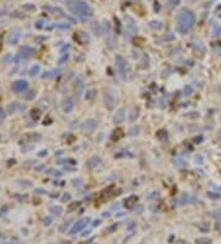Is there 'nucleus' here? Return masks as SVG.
I'll return each mask as SVG.
<instances>
[{"mask_svg": "<svg viewBox=\"0 0 221 244\" xmlns=\"http://www.w3.org/2000/svg\"><path fill=\"white\" fill-rule=\"evenodd\" d=\"M195 18L189 10H182L177 18V31L179 34H187L194 26Z\"/></svg>", "mask_w": 221, "mask_h": 244, "instance_id": "obj_1", "label": "nucleus"}, {"mask_svg": "<svg viewBox=\"0 0 221 244\" xmlns=\"http://www.w3.org/2000/svg\"><path fill=\"white\" fill-rule=\"evenodd\" d=\"M67 6L74 15H78L81 19L92 16V9L83 0H68Z\"/></svg>", "mask_w": 221, "mask_h": 244, "instance_id": "obj_2", "label": "nucleus"}, {"mask_svg": "<svg viewBox=\"0 0 221 244\" xmlns=\"http://www.w3.org/2000/svg\"><path fill=\"white\" fill-rule=\"evenodd\" d=\"M103 99H104V106L107 107V110H113L114 105H116V100L117 97L114 95V91L112 89H106L104 94H103Z\"/></svg>", "mask_w": 221, "mask_h": 244, "instance_id": "obj_3", "label": "nucleus"}, {"mask_svg": "<svg viewBox=\"0 0 221 244\" xmlns=\"http://www.w3.org/2000/svg\"><path fill=\"white\" fill-rule=\"evenodd\" d=\"M116 66H117V69L119 72V74L123 79H125L127 74H128V62L123 58L120 54H117L116 56Z\"/></svg>", "mask_w": 221, "mask_h": 244, "instance_id": "obj_4", "label": "nucleus"}, {"mask_svg": "<svg viewBox=\"0 0 221 244\" xmlns=\"http://www.w3.org/2000/svg\"><path fill=\"white\" fill-rule=\"evenodd\" d=\"M88 223H90V218H83V219H80V221H78L76 224L72 227L71 231H70L69 233H70V234H75V233H78V232H80V231H83Z\"/></svg>", "mask_w": 221, "mask_h": 244, "instance_id": "obj_5", "label": "nucleus"}, {"mask_svg": "<svg viewBox=\"0 0 221 244\" xmlns=\"http://www.w3.org/2000/svg\"><path fill=\"white\" fill-rule=\"evenodd\" d=\"M81 127H83V131H84V132L91 133V132L95 131L96 127H97V121L93 120V118H88V120H86V121L84 122Z\"/></svg>", "mask_w": 221, "mask_h": 244, "instance_id": "obj_6", "label": "nucleus"}, {"mask_svg": "<svg viewBox=\"0 0 221 244\" xmlns=\"http://www.w3.org/2000/svg\"><path fill=\"white\" fill-rule=\"evenodd\" d=\"M28 88V83L26 80H16L14 81V84H12V90L14 93H23L26 89Z\"/></svg>", "mask_w": 221, "mask_h": 244, "instance_id": "obj_7", "label": "nucleus"}, {"mask_svg": "<svg viewBox=\"0 0 221 244\" xmlns=\"http://www.w3.org/2000/svg\"><path fill=\"white\" fill-rule=\"evenodd\" d=\"M125 120V109L124 107H120L116 111V113H114V116H113V122L116 125H119L122 123V122H124Z\"/></svg>", "mask_w": 221, "mask_h": 244, "instance_id": "obj_8", "label": "nucleus"}, {"mask_svg": "<svg viewBox=\"0 0 221 244\" xmlns=\"http://www.w3.org/2000/svg\"><path fill=\"white\" fill-rule=\"evenodd\" d=\"M33 53H35V48H32L30 46H23V47H21V50H20L19 57H20V58H28V57H31Z\"/></svg>", "mask_w": 221, "mask_h": 244, "instance_id": "obj_9", "label": "nucleus"}, {"mask_svg": "<svg viewBox=\"0 0 221 244\" xmlns=\"http://www.w3.org/2000/svg\"><path fill=\"white\" fill-rule=\"evenodd\" d=\"M101 165H102V159L100 157H97V156L91 157L88 159V161H87V167L90 169H96V168L101 167Z\"/></svg>", "mask_w": 221, "mask_h": 244, "instance_id": "obj_10", "label": "nucleus"}, {"mask_svg": "<svg viewBox=\"0 0 221 244\" xmlns=\"http://www.w3.org/2000/svg\"><path fill=\"white\" fill-rule=\"evenodd\" d=\"M62 107H63V111L65 113H70L74 110V100L71 99V97H67V99L63 101Z\"/></svg>", "mask_w": 221, "mask_h": 244, "instance_id": "obj_11", "label": "nucleus"}, {"mask_svg": "<svg viewBox=\"0 0 221 244\" xmlns=\"http://www.w3.org/2000/svg\"><path fill=\"white\" fill-rule=\"evenodd\" d=\"M138 200H139V197L136 196V195H132V196H129L128 199H125V201H124V207H125L127 210L134 208Z\"/></svg>", "mask_w": 221, "mask_h": 244, "instance_id": "obj_12", "label": "nucleus"}, {"mask_svg": "<svg viewBox=\"0 0 221 244\" xmlns=\"http://www.w3.org/2000/svg\"><path fill=\"white\" fill-rule=\"evenodd\" d=\"M22 109H23V106H21L19 102H10L6 107V112L9 113V115H12V113L17 112L19 110H22Z\"/></svg>", "mask_w": 221, "mask_h": 244, "instance_id": "obj_13", "label": "nucleus"}, {"mask_svg": "<svg viewBox=\"0 0 221 244\" xmlns=\"http://www.w3.org/2000/svg\"><path fill=\"white\" fill-rule=\"evenodd\" d=\"M84 80H83V77H79L78 80H76V85H75V89H76V96L80 97L84 93Z\"/></svg>", "mask_w": 221, "mask_h": 244, "instance_id": "obj_14", "label": "nucleus"}, {"mask_svg": "<svg viewBox=\"0 0 221 244\" xmlns=\"http://www.w3.org/2000/svg\"><path fill=\"white\" fill-rule=\"evenodd\" d=\"M156 138H157L160 142H162V143L167 142V140H168V133H167V131H166V129H160V131L156 133Z\"/></svg>", "mask_w": 221, "mask_h": 244, "instance_id": "obj_15", "label": "nucleus"}, {"mask_svg": "<svg viewBox=\"0 0 221 244\" xmlns=\"http://www.w3.org/2000/svg\"><path fill=\"white\" fill-rule=\"evenodd\" d=\"M20 39V32H12L9 37V43L10 45H15L17 43V41Z\"/></svg>", "mask_w": 221, "mask_h": 244, "instance_id": "obj_16", "label": "nucleus"}, {"mask_svg": "<svg viewBox=\"0 0 221 244\" xmlns=\"http://www.w3.org/2000/svg\"><path fill=\"white\" fill-rule=\"evenodd\" d=\"M60 73V69H53V70H49V72H46V74L42 75V78H54L57 77Z\"/></svg>", "mask_w": 221, "mask_h": 244, "instance_id": "obj_17", "label": "nucleus"}, {"mask_svg": "<svg viewBox=\"0 0 221 244\" xmlns=\"http://www.w3.org/2000/svg\"><path fill=\"white\" fill-rule=\"evenodd\" d=\"M138 117H139V107H134L129 115V120H130V122H134Z\"/></svg>", "mask_w": 221, "mask_h": 244, "instance_id": "obj_18", "label": "nucleus"}, {"mask_svg": "<svg viewBox=\"0 0 221 244\" xmlns=\"http://www.w3.org/2000/svg\"><path fill=\"white\" fill-rule=\"evenodd\" d=\"M139 133H140V127L139 126H134V127H132L128 131V134L130 136V137H134V136H138Z\"/></svg>", "mask_w": 221, "mask_h": 244, "instance_id": "obj_19", "label": "nucleus"}, {"mask_svg": "<svg viewBox=\"0 0 221 244\" xmlns=\"http://www.w3.org/2000/svg\"><path fill=\"white\" fill-rule=\"evenodd\" d=\"M39 70H41V67L38 66V64H35V66H32L31 69H30V75H31V77L37 75L38 73H39Z\"/></svg>", "mask_w": 221, "mask_h": 244, "instance_id": "obj_20", "label": "nucleus"}, {"mask_svg": "<svg viewBox=\"0 0 221 244\" xmlns=\"http://www.w3.org/2000/svg\"><path fill=\"white\" fill-rule=\"evenodd\" d=\"M51 212L55 216H60L63 212V207L62 206H53V207H51Z\"/></svg>", "mask_w": 221, "mask_h": 244, "instance_id": "obj_21", "label": "nucleus"}, {"mask_svg": "<svg viewBox=\"0 0 221 244\" xmlns=\"http://www.w3.org/2000/svg\"><path fill=\"white\" fill-rule=\"evenodd\" d=\"M107 45H108V47L111 48V50H113V48L117 46V41H116V38H114L113 36H109V37L107 38Z\"/></svg>", "mask_w": 221, "mask_h": 244, "instance_id": "obj_22", "label": "nucleus"}, {"mask_svg": "<svg viewBox=\"0 0 221 244\" xmlns=\"http://www.w3.org/2000/svg\"><path fill=\"white\" fill-rule=\"evenodd\" d=\"M26 138H27V141H30V142H37L38 140H41V134L32 133V134H28Z\"/></svg>", "mask_w": 221, "mask_h": 244, "instance_id": "obj_23", "label": "nucleus"}, {"mask_svg": "<svg viewBox=\"0 0 221 244\" xmlns=\"http://www.w3.org/2000/svg\"><path fill=\"white\" fill-rule=\"evenodd\" d=\"M71 222H72L71 219H68V221H65V222L59 227V231H60V232H65V231H67V229L69 228V226L71 224Z\"/></svg>", "mask_w": 221, "mask_h": 244, "instance_id": "obj_24", "label": "nucleus"}, {"mask_svg": "<svg viewBox=\"0 0 221 244\" xmlns=\"http://www.w3.org/2000/svg\"><path fill=\"white\" fill-rule=\"evenodd\" d=\"M195 244H211V239H210V238H207V237L198 238V239L195 240Z\"/></svg>", "mask_w": 221, "mask_h": 244, "instance_id": "obj_25", "label": "nucleus"}, {"mask_svg": "<svg viewBox=\"0 0 221 244\" xmlns=\"http://www.w3.org/2000/svg\"><path fill=\"white\" fill-rule=\"evenodd\" d=\"M46 173L49 174V175H53V176H62L63 175L62 172H59V170H54V169H48V170H46Z\"/></svg>", "mask_w": 221, "mask_h": 244, "instance_id": "obj_26", "label": "nucleus"}, {"mask_svg": "<svg viewBox=\"0 0 221 244\" xmlns=\"http://www.w3.org/2000/svg\"><path fill=\"white\" fill-rule=\"evenodd\" d=\"M79 206H80V202L78 201V202H71L70 205L68 206V211L69 212H71V211H75L76 208H79Z\"/></svg>", "mask_w": 221, "mask_h": 244, "instance_id": "obj_27", "label": "nucleus"}, {"mask_svg": "<svg viewBox=\"0 0 221 244\" xmlns=\"http://www.w3.org/2000/svg\"><path fill=\"white\" fill-rule=\"evenodd\" d=\"M192 93H193V89H192L191 85H185V86L183 88V94H184L185 96H189Z\"/></svg>", "mask_w": 221, "mask_h": 244, "instance_id": "obj_28", "label": "nucleus"}, {"mask_svg": "<svg viewBox=\"0 0 221 244\" xmlns=\"http://www.w3.org/2000/svg\"><path fill=\"white\" fill-rule=\"evenodd\" d=\"M14 199H16L17 201H20V202H23L25 200L27 199V195H20V194H15V195H14Z\"/></svg>", "mask_w": 221, "mask_h": 244, "instance_id": "obj_29", "label": "nucleus"}, {"mask_svg": "<svg viewBox=\"0 0 221 244\" xmlns=\"http://www.w3.org/2000/svg\"><path fill=\"white\" fill-rule=\"evenodd\" d=\"M39 116H41V112H39L38 110H32V112H31V117L33 118L35 121H37V120L39 118Z\"/></svg>", "mask_w": 221, "mask_h": 244, "instance_id": "obj_30", "label": "nucleus"}, {"mask_svg": "<svg viewBox=\"0 0 221 244\" xmlns=\"http://www.w3.org/2000/svg\"><path fill=\"white\" fill-rule=\"evenodd\" d=\"M150 26H151L152 28H156V30L162 28V25H161L159 21H151V22H150Z\"/></svg>", "mask_w": 221, "mask_h": 244, "instance_id": "obj_31", "label": "nucleus"}, {"mask_svg": "<svg viewBox=\"0 0 221 244\" xmlns=\"http://www.w3.org/2000/svg\"><path fill=\"white\" fill-rule=\"evenodd\" d=\"M123 136V132H122V129H117V131H114L113 136H112V140H114L116 138V141L118 140V138H120Z\"/></svg>", "mask_w": 221, "mask_h": 244, "instance_id": "obj_32", "label": "nucleus"}, {"mask_svg": "<svg viewBox=\"0 0 221 244\" xmlns=\"http://www.w3.org/2000/svg\"><path fill=\"white\" fill-rule=\"evenodd\" d=\"M17 184L21 185V186H25V188H27V186H32V183L30 180H19Z\"/></svg>", "mask_w": 221, "mask_h": 244, "instance_id": "obj_33", "label": "nucleus"}, {"mask_svg": "<svg viewBox=\"0 0 221 244\" xmlns=\"http://www.w3.org/2000/svg\"><path fill=\"white\" fill-rule=\"evenodd\" d=\"M68 59H69V53H65V54H64V56L62 57V58H60V59L58 61V63H59L60 66H62V64H64V63L67 62Z\"/></svg>", "mask_w": 221, "mask_h": 244, "instance_id": "obj_34", "label": "nucleus"}, {"mask_svg": "<svg viewBox=\"0 0 221 244\" xmlns=\"http://www.w3.org/2000/svg\"><path fill=\"white\" fill-rule=\"evenodd\" d=\"M25 10H27V11H35L36 10V7L33 5H31V4H27V5H23L22 6Z\"/></svg>", "mask_w": 221, "mask_h": 244, "instance_id": "obj_35", "label": "nucleus"}, {"mask_svg": "<svg viewBox=\"0 0 221 244\" xmlns=\"http://www.w3.org/2000/svg\"><path fill=\"white\" fill-rule=\"evenodd\" d=\"M203 141H204V137H203V136H196V137H194V143H196V144H200Z\"/></svg>", "mask_w": 221, "mask_h": 244, "instance_id": "obj_36", "label": "nucleus"}, {"mask_svg": "<svg viewBox=\"0 0 221 244\" xmlns=\"http://www.w3.org/2000/svg\"><path fill=\"white\" fill-rule=\"evenodd\" d=\"M52 222H53V218H52V217H46V218L43 219V224H44V226H49Z\"/></svg>", "mask_w": 221, "mask_h": 244, "instance_id": "obj_37", "label": "nucleus"}, {"mask_svg": "<svg viewBox=\"0 0 221 244\" xmlns=\"http://www.w3.org/2000/svg\"><path fill=\"white\" fill-rule=\"evenodd\" d=\"M208 196H209L210 199L217 200V199H220V194H212V192H208Z\"/></svg>", "mask_w": 221, "mask_h": 244, "instance_id": "obj_38", "label": "nucleus"}, {"mask_svg": "<svg viewBox=\"0 0 221 244\" xmlns=\"http://www.w3.org/2000/svg\"><path fill=\"white\" fill-rule=\"evenodd\" d=\"M70 199H71L70 194H67V192H65V194L63 195V197H62V202H67V201H69Z\"/></svg>", "mask_w": 221, "mask_h": 244, "instance_id": "obj_39", "label": "nucleus"}, {"mask_svg": "<svg viewBox=\"0 0 221 244\" xmlns=\"http://www.w3.org/2000/svg\"><path fill=\"white\" fill-rule=\"evenodd\" d=\"M211 216L214 217V218L216 219V221H221V212H217V211H216V212L211 213Z\"/></svg>", "mask_w": 221, "mask_h": 244, "instance_id": "obj_40", "label": "nucleus"}, {"mask_svg": "<svg viewBox=\"0 0 221 244\" xmlns=\"http://www.w3.org/2000/svg\"><path fill=\"white\" fill-rule=\"evenodd\" d=\"M72 185L74 186H80V185H83V181H81V179H74Z\"/></svg>", "mask_w": 221, "mask_h": 244, "instance_id": "obj_41", "label": "nucleus"}, {"mask_svg": "<svg viewBox=\"0 0 221 244\" xmlns=\"http://www.w3.org/2000/svg\"><path fill=\"white\" fill-rule=\"evenodd\" d=\"M35 96H36V93H35L33 90H32V91H30L28 95H26V100H32Z\"/></svg>", "mask_w": 221, "mask_h": 244, "instance_id": "obj_42", "label": "nucleus"}, {"mask_svg": "<svg viewBox=\"0 0 221 244\" xmlns=\"http://www.w3.org/2000/svg\"><path fill=\"white\" fill-rule=\"evenodd\" d=\"M47 154H48V150H47V149H43V150H41L39 153H37V156L42 158V157H46Z\"/></svg>", "mask_w": 221, "mask_h": 244, "instance_id": "obj_43", "label": "nucleus"}, {"mask_svg": "<svg viewBox=\"0 0 221 244\" xmlns=\"http://www.w3.org/2000/svg\"><path fill=\"white\" fill-rule=\"evenodd\" d=\"M43 23H44L43 20H39V21L36 22V25H35V26H36V28H42V27H43Z\"/></svg>", "mask_w": 221, "mask_h": 244, "instance_id": "obj_44", "label": "nucleus"}, {"mask_svg": "<svg viewBox=\"0 0 221 244\" xmlns=\"http://www.w3.org/2000/svg\"><path fill=\"white\" fill-rule=\"evenodd\" d=\"M209 226L208 224H204V226H200V232H209Z\"/></svg>", "mask_w": 221, "mask_h": 244, "instance_id": "obj_45", "label": "nucleus"}, {"mask_svg": "<svg viewBox=\"0 0 221 244\" xmlns=\"http://www.w3.org/2000/svg\"><path fill=\"white\" fill-rule=\"evenodd\" d=\"M179 1H181V0H168V3L171 4V6H177L179 4Z\"/></svg>", "mask_w": 221, "mask_h": 244, "instance_id": "obj_46", "label": "nucleus"}, {"mask_svg": "<svg viewBox=\"0 0 221 244\" xmlns=\"http://www.w3.org/2000/svg\"><path fill=\"white\" fill-rule=\"evenodd\" d=\"M194 158H195V160H196V163H198V164H201V163H203V157L199 156V154H196Z\"/></svg>", "mask_w": 221, "mask_h": 244, "instance_id": "obj_47", "label": "nucleus"}, {"mask_svg": "<svg viewBox=\"0 0 221 244\" xmlns=\"http://www.w3.org/2000/svg\"><path fill=\"white\" fill-rule=\"evenodd\" d=\"M173 244H189V243H188L187 240H184V239H177Z\"/></svg>", "mask_w": 221, "mask_h": 244, "instance_id": "obj_48", "label": "nucleus"}, {"mask_svg": "<svg viewBox=\"0 0 221 244\" xmlns=\"http://www.w3.org/2000/svg\"><path fill=\"white\" fill-rule=\"evenodd\" d=\"M209 186H210V188H212V189L217 190V191H221V186H217V185H214V184H209Z\"/></svg>", "mask_w": 221, "mask_h": 244, "instance_id": "obj_49", "label": "nucleus"}, {"mask_svg": "<svg viewBox=\"0 0 221 244\" xmlns=\"http://www.w3.org/2000/svg\"><path fill=\"white\" fill-rule=\"evenodd\" d=\"M5 115H6V112H4V110L0 107V120H4V118H5Z\"/></svg>", "mask_w": 221, "mask_h": 244, "instance_id": "obj_50", "label": "nucleus"}, {"mask_svg": "<svg viewBox=\"0 0 221 244\" xmlns=\"http://www.w3.org/2000/svg\"><path fill=\"white\" fill-rule=\"evenodd\" d=\"M11 58H12V56H11V54H7V56L4 57V62H7V63H9V62L11 61Z\"/></svg>", "mask_w": 221, "mask_h": 244, "instance_id": "obj_51", "label": "nucleus"}, {"mask_svg": "<svg viewBox=\"0 0 221 244\" xmlns=\"http://www.w3.org/2000/svg\"><path fill=\"white\" fill-rule=\"evenodd\" d=\"M117 227H118V224H117V223H116V224H112V226L109 227V228H108L107 231H108V232H113L114 229H117Z\"/></svg>", "mask_w": 221, "mask_h": 244, "instance_id": "obj_52", "label": "nucleus"}, {"mask_svg": "<svg viewBox=\"0 0 221 244\" xmlns=\"http://www.w3.org/2000/svg\"><path fill=\"white\" fill-rule=\"evenodd\" d=\"M160 196V194L159 192H152L151 195H149V196H147V197H149V199H151V197H159Z\"/></svg>", "mask_w": 221, "mask_h": 244, "instance_id": "obj_53", "label": "nucleus"}, {"mask_svg": "<svg viewBox=\"0 0 221 244\" xmlns=\"http://www.w3.org/2000/svg\"><path fill=\"white\" fill-rule=\"evenodd\" d=\"M134 210L136 211V213H141V211H143V206H138L136 208L134 207ZM135 211H134V212H135Z\"/></svg>", "mask_w": 221, "mask_h": 244, "instance_id": "obj_54", "label": "nucleus"}, {"mask_svg": "<svg viewBox=\"0 0 221 244\" xmlns=\"http://www.w3.org/2000/svg\"><path fill=\"white\" fill-rule=\"evenodd\" d=\"M35 169H36V172H42V170L44 169V165H43V164H42V165H38V167H36Z\"/></svg>", "mask_w": 221, "mask_h": 244, "instance_id": "obj_55", "label": "nucleus"}, {"mask_svg": "<svg viewBox=\"0 0 221 244\" xmlns=\"http://www.w3.org/2000/svg\"><path fill=\"white\" fill-rule=\"evenodd\" d=\"M3 242H5V234L4 233H0V244Z\"/></svg>", "mask_w": 221, "mask_h": 244, "instance_id": "obj_56", "label": "nucleus"}, {"mask_svg": "<svg viewBox=\"0 0 221 244\" xmlns=\"http://www.w3.org/2000/svg\"><path fill=\"white\" fill-rule=\"evenodd\" d=\"M219 32H220V27L217 26V25H215V30H214V35L216 36V35H219Z\"/></svg>", "mask_w": 221, "mask_h": 244, "instance_id": "obj_57", "label": "nucleus"}, {"mask_svg": "<svg viewBox=\"0 0 221 244\" xmlns=\"http://www.w3.org/2000/svg\"><path fill=\"white\" fill-rule=\"evenodd\" d=\"M36 194H47V191L43 189H36Z\"/></svg>", "mask_w": 221, "mask_h": 244, "instance_id": "obj_58", "label": "nucleus"}, {"mask_svg": "<svg viewBox=\"0 0 221 244\" xmlns=\"http://www.w3.org/2000/svg\"><path fill=\"white\" fill-rule=\"evenodd\" d=\"M185 117H199V113H194V115H193V113H191V115H188V113H187Z\"/></svg>", "mask_w": 221, "mask_h": 244, "instance_id": "obj_59", "label": "nucleus"}, {"mask_svg": "<svg viewBox=\"0 0 221 244\" xmlns=\"http://www.w3.org/2000/svg\"><path fill=\"white\" fill-rule=\"evenodd\" d=\"M60 154H63L62 150H58V152H55V156H60Z\"/></svg>", "mask_w": 221, "mask_h": 244, "instance_id": "obj_60", "label": "nucleus"}, {"mask_svg": "<svg viewBox=\"0 0 221 244\" xmlns=\"http://www.w3.org/2000/svg\"><path fill=\"white\" fill-rule=\"evenodd\" d=\"M100 223H101V222H100V221H98V219H97V221H96V222H93V226H98V224H100Z\"/></svg>", "mask_w": 221, "mask_h": 244, "instance_id": "obj_61", "label": "nucleus"}, {"mask_svg": "<svg viewBox=\"0 0 221 244\" xmlns=\"http://www.w3.org/2000/svg\"><path fill=\"white\" fill-rule=\"evenodd\" d=\"M0 141H1V134H0Z\"/></svg>", "mask_w": 221, "mask_h": 244, "instance_id": "obj_62", "label": "nucleus"}, {"mask_svg": "<svg viewBox=\"0 0 221 244\" xmlns=\"http://www.w3.org/2000/svg\"><path fill=\"white\" fill-rule=\"evenodd\" d=\"M141 244H143V243H141Z\"/></svg>", "mask_w": 221, "mask_h": 244, "instance_id": "obj_63", "label": "nucleus"}]
</instances>
